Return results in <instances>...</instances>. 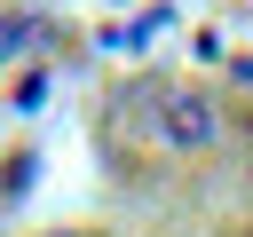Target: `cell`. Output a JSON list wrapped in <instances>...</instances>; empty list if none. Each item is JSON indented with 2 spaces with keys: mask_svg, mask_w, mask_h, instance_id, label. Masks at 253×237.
<instances>
[{
  "mask_svg": "<svg viewBox=\"0 0 253 237\" xmlns=\"http://www.w3.org/2000/svg\"><path fill=\"white\" fill-rule=\"evenodd\" d=\"M150 126H158V142H166L174 158H206V150L221 142V103L198 95V87H166V95L150 103Z\"/></svg>",
  "mask_w": 253,
  "mask_h": 237,
  "instance_id": "obj_1",
  "label": "cell"
}]
</instances>
